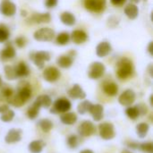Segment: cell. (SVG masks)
Returning <instances> with one entry per match:
<instances>
[{
	"label": "cell",
	"mask_w": 153,
	"mask_h": 153,
	"mask_svg": "<svg viewBox=\"0 0 153 153\" xmlns=\"http://www.w3.org/2000/svg\"><path fill=\"white\" fill-rule=\"evenodd\" d=\"M134 73V65L133 63L128 58H122L117 64V76L125 80L129 78Z\"/></svg>",
	"instance_id": "obj_1"
},
{
	"label": "cell",
	"mask_w": 153,
	"mask_h": 153,
	"mask_svg": "<svg viewBox=\"0 0 153 153\" xmlns=\"http://www.w3.org/2000/svg\"><path fill=\"white\" fill-rule=\"evenodd\" d=\"M16 55V51L12 45H6L4 49L0 51V60L3 62H6L8 60L13 59Z\"/></svg>",
	"instance_id": "obj_19"
},
{
	"label": "cell",
	"mask_w": 153,
	"mask_h": 153,
	"mask_svg": "<svg viewBox=\"0 0 153 153\" xmlns=\"http://www.w3.org/2000/svg\"><path fill=\"white\" fill-rule=\"evenodd\" d=\"M152 45H153V42H150V44H149V47H148V52L150 53V55H152L153 54Z\"/></svg>",
	"instance_id": "obj_46"
},
{
	"label": "cell",
	"mask_w": 153,
	"mask_h": 153,
	"mask_svg": "<svg viewBox=\"0 0 153 153\" xmlns=\"http://www.w3.org/2000/svg\"><path fill=\"white\" fill-rule=\"evenodd\" d=\"M99 133L100 137L103 140H111L116 136V132H115V128L114 126L111 123L108 122H105L100 125L99 126Z\"/></svg>",
	"instance_id": "obj_5"
},
{
	"label": "cell",
	"mask_w": 153,
	"mask_h": 153,
	"mask_svg": "<svg viewBox=\"0 0 153 153\" xmlns=\"http://www.w3.org/2000/svg\"><path fill=\"white\" fill-rule=\"evenodd\" d=\"M13 93V90L7 86V85H4V86H2V84L0 85V101H6L7 99Z\"/></svg>",
	"instance_id": "obj_29"
},
{
	"label": "cell",
	"mask_w": 153,
	"mask_h": 153,
	"mask_svg": "<svg viewBox=\"0 0 153 153\" xmlns=\"http://www.w3.org/2000/svg\"><path fill=\"white\" fill-rule=\"evenodd\" d=\"M7 109H9V106L8 105H2V106H0V114L5 112Z\"/></svg>",
	"instance_id": "obj_45"
},
{
	"label": "cell",
	"mask_w": 153,
	"mask_h": 153,
	"mask_svg": "<svg viewBox=\"0 0 153 153\" xmlns=\"http://www.w3.org/2000/svg\"><path fill=\"white\" fill-rule=\"evenodd\" d=\"M4 74L6 79L8 80H15L17 79L16 74H15V69L14 66H11V65H5L4 66Z\"/></svg>",
	"instance_id": "obj_35"
},
{
	"label": "cell",
	"mask_w": 153,
	"mask_h": 153,
	"mask_svg": "<svg viewBox=\"0 0 153 153\" xmlns=\"http://www.w3.org/2000/svg\"><path fill=\"white\" fill-rule=\"evenodd\" d=\"M139 1L140 0H132V2H134V3H139Z\"/></svg>",
	"instance_id": "obj_49"
},
{
	"label": "cell",
	"mask_w": 153,
	"mask_h": 153,
	"mask_svg": "<svg viewBox=\"0 0 153 153\" xmlns=\"http://www.w3.org/2000/svg\"><path fill=\"white\" fill-rule=\"evenodd\" d=\"M106 0H84L85 8L93 13H101L106 8Z\"/></svg>",
	"instance_id": "obj_7"
},
{
	"label": "cell",
	"mask_w": 153,
	"mask_h": 153,
	"mask_svg": "<svg viewBox=\"0 0 153 153\" xmlns=\"http://www.w3.org/2000/svg\"><path fill=\"white\" fill-rule=\"evenodd\" d=\"M78 133L82 137H89L96 133V127L92 122L85 120L80 124L78 127Z\"/></svg>",
	"instance_id": "obj_8"
},
{
	"label": "cell",
	"mask_w": 153,
	"mask_h": 153,
	"mask_svg": "<svg viewBox=\"0 0 153 153\" xmlns=\"http://www.w3.org/2000/svg\"><path fill=\"white\" fill-rule=\"evenodd\" d=\"M2 84V79H1V76H0V85Z\"/></svg>",
	"instance_id": "obj_50"
},
{
	"label": "cell",
	"mask_w": 153,
	"mask_h": 153,
	"mask_svg": "<svg viewBox=\"0 0 153 153\" xmlns=\"http://www.w3.org/2000/svg\"><path fill=\"white\" fill-rule=\"evenodd\" d=\"M50 20H51V16L48 13H34L27 20V23L29 24H40V23H45V22L47 23V22H49Z\"/></svg>",
	"instance_id": "obj_11"
},
{
	"label": "cell",
	"mask_w": 153,
	"mask_h": 153,
	"mask_svg": "<svg viewBox=\"0 0 153 153\" xmlns=\"http://www.w3.org/2000/svg\"><path fill=\"white\" fill-rule=\"evenodd\" d=\"M125 13L126 15L131 19V20H134L138 17V14H139V9L137 7L136 4L131 3V4H128L126 7H125Z\"/></svg>",
	"instance_id": "obj_23"
},
{
	"label": "cell",
	"mask_w": 153,
	"mask_h": 153,
	"mask_svg": "<svg viewBox=\"0 0 153 153\" xmlns=\"http://www.w3.org/2000/svg\"><path fill=\"white\" fill-rule=\"evenodd\" d=\"M103 91L108 96H116L118 92V87L115 82H108L104 84Z\"/></svg>",
	"instance_id": "obj_28"
},
{
	"label": "cell",
	"mask_w": 153,
	"mask_h": 153,
	"mask_svg": "<svg viewBox=\"0 0 153 153\" xmlns=\"http://www.w3.org/2000/svg\"><path fill=\"white\" fill-rule=\"evenodd\" d=\"M73 63H74V56H72L69 54L63 55V56H59L56 60V64L58 65V66H60L61 68H64V69H67V68L71 67Z\"/></svg>",
	"instance_id": "obj_20"
},
{
	"label": "cell",
	"mask_w": 153,
	"mask_h": 153,
	"mask_svg": "<svg viewBox=\"0 0 153 153\" xmlns=\"http://www.w3.org/2000/svg\"><path fill=\"white\" fill-rule=\"evenodd\" d=\"M14 42H15V45H16L19 48H24V47L26 46L27 40H26V39H25L24 37L20 36V37H18V38L15 39Z\"/></svg>",
	"instance_id": "obj_41"
},
{
	"label": "cell",
	"mask_w": 153,
	"mask_h": 153,
	"mask_svg": "<svg viewBox=\"0 0 153 153\" xmlns=\"http://www.w3.org/2000/svg\"><path fill=\"white\" fill-rule=\"evenodd\" d=\"M58 3V0H45L44 4L48 8H54L55 6H56Z\"/></svg>",
	"instance_id": "obj_43"
},
{
	"label": "cell",
	"mask_w": 153,
	"mask_h": 153,
	"mask_svg": "<svg viewBox=\"0 0 153 153\" xmlns=\"http://www.w3.org/2000/svg\"><path fill=\"white\" fill-rule=\"evenodd\" d=\"M68 146L71 148V149H76L79 144H80V139L77 135H74V134H72L70 135L68 138H67V141H66Z\"/></svg>",
	"instance_id": "obj_36"
},
{
	"label": "cell",
	"mask_w": 153,
	"mask_h": 153,
	"mask_svg": "<svg viewBox=\"0 0 153 153\" xmlns=\"http://www.w3.org/2000/svg\"><path fill=\"white\" fill-rule=\"evenodd\" d=\"M45 146H46V143H45L44 141H42V140H36V141L31 142L29 144L28 149H29V151L31 153H40L43 151Z\"/></svg>",
	"instance_id": "obj_24"
},
{
	"label": "cell",
	"mask_w": 153,
	"mask_h": 153,
	"mask_svg": "<svg viewBox=\"0 0 153 153\" xmlns=\"http://www.w3.org/2000/svg\"><path fill=\"white\" fill-rule=\"evenodd\" d=\"M89 113L91 115L94 121H100L104 117V108L100 104H91L89 109Z\"/></svg>",
	"instance_id": "obj_15"
},
{
	"label": "cell",
	"mask_w": 153,
	"mask_h": 153,
	"mask_svg": "<svg viewBox=\"0 0 153 153\" xmlns=\"http://www.w3.org/2000/svg\"><path fill=\"white\" fill-rule=\"evenodd\" d=\"M122 153H133L132 152H130V151H128V150H124Z\"/></svg>",
	"instance_id": "obj_48"
},
{
	"label": "cell",
	"mask_w": 153,
	"mask_h": 153,
	"mask_svg": "<svg viewBox=\"0 0 153 153\" xmlns=\"http://www.w3.org/2000/svg\"><path fill=\"white\" fill-rule=\"evenodd\" d=\"M0 13L7 17L13 16L16 13V5L10 0H2L0 3Z\"/></svg>",
	"instance_id": "obj_9"
},
{
	"label": "cell",
	"mask_w": 153,
	"mask_h": 153,
	"mask_svg": "<svg viewBox=\"0 0 153 153\" xmlns=\"http://www.w3.org/2000/svg\"><path fill=\"white\" fill-rule=\"evenodd\" d=\"M39 108H48L52 105V100L48 95H39L34 101Z\"/></svg>",
	"instance_id": "obj_25"
},
{
	"label": "cell",
	"mask_w": 153,
	"mask_h": 153,
	"mask_svg": "<svg viewBox=\"0 0 153 153\" xmlns=\"http://www.w3.org/2000/svg\"><path fill=\"white\" fill-rule=\"evenodd\" d=\"M60 20L64 24L67 26H73L75 24V22H76L74 15L70 12H64L60 15Z\"/></svg>",
	"instance_id": "obj_26"
},
{
	"label": "cell",
	"mask_w": 153,
	"mask_h": 153,
	"mask_svg": "<svg viewBox=\"0 0 153 153\" xmlns=\"http://www.w3.org/2000/svg\"><path fill=\"white\" fill-rule=\"evenodd\" d=\"M14 116H15L14 112L9 108V109H7L5 112H4V113H2V114H1V117H0V119H1V121H3V122L8 123V122H11V121L13 119Z\"/></svg>",
	"instance_id": "obj_39"
},
{
	"label": "cell",
	"mask_w": 153,
	"mask_h": 153,
	"mask_svg": "<svg viewBox=\"0 0 153 153\" xmlns=\"http://www.w3.org/2000/svg\"><path fill=\"white\" fill-rule=\"evenodd\" d=\"M6 101H7L8 104L12 105V106H13V107H15V108H20V107H22V106L25 103V101L18 95L17 92H13V93L7 99Z\"/></svg>",
	"instance_id": "obj_27"
},
{
	"label": "cell",
	"mask_w": 153,
	"mask_h": 153,
	"mask_svg": "<svg viewBox=\"0 0 153 153\" xmlns=\"http://www.w3.org/2000/svg\"><path fill=\"white\" fill-rule=\"evenodd\" d=\"M80 153H94L91 150H83V151H82Z\"/></svg>",
	"instance_id": "obj_47"
},
{
	"label": "cell",
	"mask_w": 153,
	"mask_h": 153,
	"mask_svg": "<svg viewBox=\"0 0 153 153\" xmlns=\"http://www.w3.org/2000/svg\"><path fill=\"white\" fill-rule=\"evenodd\" d=\"M150 130V126L147 123H140L136 126V132L137 135L140 138H144L146 137L148 132Z\"/></svg>",
	"instance_id": "obj_30"
},
{
	"label": "cell",
	"mask_w": 153,
	"mask_h": 153,
	"mask_svg": "<svg viewBox=\"0 0 153 153\" xmlns=\"http://www.w3.org/2000/svg\"><path fill=\"white\" fill-rule=\"evenodd\" d=\"M14 69H15V74H16L17 78L27 77L30 74L29 66L24 62H20L16 66H14Z\"/></svg>",
	"instance_id": "obj_21"
},
{
	"label": "cell",
	"mask_w": 153,
	"mask_h": 153,
	"mask_svg": "<svg viewBox=\"0 0 153 153\" xmlns=\"http://www.w3.org/2000/svg\"><path fill=\"white\" fill-rule=\"evenodd\" d=\"M106 71L105 65L101 62H93L88 70V76L92 80H97L101 78Z\"/></svg>",
	"instance_id": "obj_4"
},
{
	"label": "cell",
	"mask_w": 153,
	"mask_h": 153,
	"mask_svg": "<svg viewBox=\"0 0 153 153\" xmlns=\"http://www.w3.org/2000/svg\"><path fill=\"white\" fill-rule=\"evenodd\" d=\"M110 1L115 5H121L126 2V0H110Z\"/></svg>",
	"instance_id": "obj_44"
},
{
	"label": "cell",
	"mask_w": 153,
	"mask_h": 153,
	"mask_svg": "<svg viewBox=\"0 0 153 153\" xmlns=\"http://www.w3.org/2000/svg\"><path fill=\"white\" fill-rule=\"evenodd\" d=\"M56 41L58 45L60 46H65L66 44H68V42L70 41V35L68 32H61L56 36Z\"/></svg>",
	"instance_id": "obj_32"
},
{
	"label": "cell",
	"mask_w": 153,
	"mask_h": 153,
	"mask_svg": "<svg viewBox=\"0 0 153 153\" xmlns=\"http://www.w3.org/2000/svg\"><path fill=\"white\" fill-rule=\"evenodd\" d=\"M87 39H88L87 33L82 30H75L70 35V39L77 45L84 43L87 40Z\"/></svg>",
	"instance_id": "obj_17"
},
{
	"label": "cell",
	"mask_w": 153,
	"mask_h": 153,
	"mask_svg": "<svg viewBox=\"0 0 153 153\" xmlns=\"http://www.w3.org/2000/svg\"><path fill=\"white\" fill-rule=\"evenodd\" d=\"M111 50H112V47L110 43H108V41H102L97 46L96 54L99 57H105L110 54Z\"/></svg>",
	"instance_id": "obj_18"
},
{
	"label": "cell",
	"mask_w": 153,
	"mask_h": 153,
	"mask_svg": "<svg viewBox=\"0 0 153 153\" xmlns=\"http://www.w3.org/2000/svg\"><path fill=\"white\" fill-rule=\"evenodd\" d=\"M39 126L41 128V130L44 132V133H48L52 130L53 128V122L48 119V118H44V119H41L39 121L38 123Z\"/></svg>",
	"instance_id": "obj_31"
},
{
	"label": "cell",
	"mask_w": 153,
	"mask_h": 153,
	"mask_svg": "<svg viewBox=\"0 0 153 153\" xmlns=\"http://www.w3.org/2000/svg\"><path fill=\"white\" fill-rule=\"evenodd\" d=\"M33 37L38 41H52L55 38V31L50 28H41L34 32Z\"/></svg>",
	"instance_id": "obj_6"
},
{
	"label": "cell",
	"mask_w": 153,
	"mask_h": 153,
	"mask_svg": "<svg viewBox=\"0 0 153 153\" xmlns=\"http://www.w3.org/2000/svg\"><path fill=\"white\" fill-rule=\"evenodd\" d=\"M77 119H78L77 115L74 112H65V113H63V115L60 117L61 122L66 126L74 125L76 123Z\"/></svg>",
	"instance_id": "obj_22"
},
{
	"label": "cell",
	"mask_w": 153,
	"mask_h": 153,
	"mask_svg": "<svg viewBox=\"0 0 153 153\" xmlns=\"http://www.w3.org/2000/svg\"><path fill=\"white\" fill-rule=\"evenodd\" d=\"M30 60L33 61L35 65L39 69L44 68V63L50 60V54L48 51H38L30 54Z\"/></svg>",
	"instance_id": "obj_2"
},
{
	"label": "cell",
	"mask_w": 153,
	"mask_h": 153,
	"mask_svg": "<svg viewBox=\"0 0 153 153\" xmlns=\"http://www.w3.org/2000/svg\"><path fill=\"white\" fill-rule=\"evenodd\" d=\"M10 36V32L8 30V28L4 25V24H0V43L5 42Z\"/></svg>",
	"instance_id": "obj_38"
},
{
	"label": "cell",
	"mask_w": 153,
	"mask_h": 153,
	"mask_svg": "<svg viewBox=\"0 0 153 153\" xmlns=\"http://www.w3.org/2000/svg\"><path fill=\"white\" fill-rule=\"evenodd\" d=\"M60 77V72L57 68L54 66H49L46 68L43 72V78L48 82H56Z\"/></svg>",
	"instance_id": "obj_12"
},
{
	"label": "cell",
	"mask_w": 153,
	"mask_h": 153,
	"mask_svg": "<svg viewBox=\"0 0 153 153\" xmlns=\"http://www.w3.org/2000/svg\"><path fill=\"white\" fill-rule=\"evenodd\" d=\"M126 116H127L129 118H131V119H133V120L136 119V118L140 116L139 111H138V108H136V106H135V107H130V106H129V107L126 109Z\"/></svg>",
	"instance_id": "obj_37"
},
{
	"label": "cell",
	"mask_w": 153,
	"mask_h": 153,
	"mask_svg": "<svg viewBox=\"0 0 153 153\" xmlns=\"http://www.w3.org/2000/svg\"><path fill=\"white\" fill-rule=\"evenodd\" d=\"M68 95L70 98L74 100H83L86 98V93L79 84H74L68 91Z\"/></svg>",
	"instance_id": "obj_16"
},
{
	"label": "cell",
	"mask_w": 153,
	"mask_h": 153,
	"mask_svg": "<svg viewBox=\"0 0 153 153\" xmlns=\"http://www.w3.org/2000/svg\"><path fill=\"white\" fill-rule=\"evenodd\" d=\"M71 107H72V104L67 99L60 98V99H57L54 102L53 108L50 109V113H52V114L65 113L71 109Z\"/></svg>",
	"instance_id": "obj_3"
},
{
	"label": "cell",
	"mask_w": 153,
	"mask_h": 153,
	"mask_svg": "<svg viewBox=\"0 0 153 153\" xmlns=\"http://www.w3.org/2000/svg\"><path fill=\"white\" fill-rule=\"evenodd\" d=\"M39 109H40V108L35 102H33V104L29 108V109L27 111L28 117L30 119H32V120L35 119L39 116Z\"/></svg>",
	"instance_id": "obj_33"
},
{
	"label": "cell",
	"mask_w": 153,
	"mask_h": 153,
	"mask_svg": "<svg viewBox=\"0 0 153 153\" xmlns=\"http://www.w3.org/2000/svg\"><path fill=\"white\" fill-rule=\"evenodd\" d=\"M22 129H16V128L10 129L4 137V141L6 143L9 144L16 143L22 140Z\"/></svg>",
	"instance_id": "obj_14"
},
{
	"label": "cell",
	"mask_w": 153,
	"mask_h": 153,
	"mask_svg": "<svg viewBox=\"0 0 153 153\" xmlns=\"http://www.w3.org/2000/svg\"><path fill=\"white\" fill-rule=\"evenodd\" d=\"M17 93L26 102L27 100H30V98L31 96V88H30V85L28 82H21L19 83V85H18Z\"/></svg>",
	"instance_id": "obj_13"
},
{
	"label": "cell",
	"mask_w": 153,
	"mask_h": 153,
	"mask_svg": "<svg viewBox=\"0 0 153 153\" xmlns=\"http://www.w3.org/2000/svg\"><path fill=\"white\" fill-rule=\"evenodd\" d=\"M136 99V95H135V92L133 91V90H126L118 98V101L119 103L122 105V106H126V107H129L131 106L134 100Z\"/></svg>",
	"instance_id": "obj_10"
},
{
	"label": "cell",
	"mask_w": 153,
	"mask_h": 153,
	"mask_svg": "<svg viewBox=\"0 0 153 153\" xmlns=\"http://www.w3.org/2000/svg\"><path fill=\"white\" fill-rule=\"evenodd\" d=\"M136 108H138V111H139L140 116H144V115H146L147 112H148V108H147V106H146L145 104H143V103H141V104L137 105Z\"/></svg>",
	"instance_id": "obj_42"
},
{
	"label": "cell",
	"mask_w": 153,
	"mask_h": 153,
	"mask_svg": "<svg viewBox=\"0 0 153 153\" xmlns=\"http://www.w3.org/2000/svg\"><path fill=\"white\" fill-rule=\"evenodd\" d=\"M138 149H140L144 153H153V143L151 142L141 143V144H139Z\"/></svg>",
	"instance_id": "obj_40"
},
{
	"label": "cell",
	"mask_w": 153,
	"mask_h": 153,
	"mask_svg": "<svg viewBox=\"0 0 153 153\" xmlns=\"http://www.w3.org/2000/svg\"><path fill=\"white\" fill-rule=\"evenodd\" d=\"M91 102L89 101V100H84L82 101V103H80L77 107V111L79 112V114L81 115H84L86 114L87 112H89V109H90V107L91 106Z\"/></svg>",
	"instance_id": "obj_34"
}]
</instances>
